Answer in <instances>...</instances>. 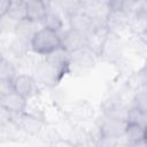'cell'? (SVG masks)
Returning <instances> with one entry per match:
<instances>
[{"mask_svg":"<svg viewBox=\"0 0 147 147\" xmlns=\"http://www.w3.org/2000/svg\"><path fill=\"white\" fill-rule=\"evenodd\" d=\"M31 49L39 55L47 56L62 47L60 33L47 28H40L30 42Z\"/></svg>","mask_w":147,"mask_h":147,"instance_id":"cell-1","label":"cell"},{"mask_svg":"<svg viewBox=\"0 0 147 147\" xmlns=\"http://www.w3.org/2000/svg\"><path fill=\"white\" fill-rule=\"evenodd\" d=\"M65 74H68V72L57 68L56 65H54L53 63H51L46 60H44L42 62H40L37 65L36 72H34L36 79L40 84H42L47 87L56 86L61 82V79L64 77Z\"/></svg>","mask_w":147,"mask_h":147,"instance_id":"cell-2","label":"cell"},{"mask_svg":"<svg viewBox=\"0 0 147 147\" xmlns=\"http://www.w3.org/2000/svg\"><path fill=\"white\" fill-rule=\"evenodd\" d=\"M123 53V41L118 33L110 32L107 34L99 56L108 62H116L121 59Z\"/></svg>","mask_w":147,"mask_h":147,"instance_id":"cell-3","label":"cell"},{"mask_svg":"<svg viewBox=\"0 0 147 147\" xmlns=\"http://www.w3.org/2000/svg\"><path fill=\"white\" fill-rule=\"evenodd\" d=\"M60 36H61L62 47L70 54L88 47V38L86 33L76 31L74 29H68Z\"/></svg>","mask_w":147,"mask_h":147,"instance_id":"cell-4","label":"cell"},{"mask_svg":"<svg viewBox=\"0 0 147 147\" xmlns=\"http://www.w3.org/2000/svg\"><path fill=\"white\" fill-rule=\"evenodd\" d=\"M132 16L122 8H109L106 17V26L110 32L118 33L126 28H130Z\"/></svg>","mask_w":147,"mask_h":147,"instance_id":"cell-5","label":"cell"},{"mask_svg":"<svg viewBox=\"0 0 147 147\" xmlns=\"http://www.w3.org/2000/svg\"><path fill=\"white\" fill-rule=\"evenodd\" d=\"M1 109L9 114H23L28 106V99L17 92H10L5 95H0Z\"/></svg>","mask_w":147,"mask_h":147,"instance_id":"cell-6","label":"cell"},{"mask_svg":"<svg viewBox=\"0 0 147 147\" xmlns=\"http://www.w3.org/2000/svg\"><path fill=\"white\" fill-rule=\"evenodd\" d=\"M96 124L100 126L102 137H108L113 139H119L125 136V129L127 122L124 121H118L114 118H109L103 115L101 121H98Z\"/></svg>","mask_w":147,"mask_h":147,"instance_id":"cell-7","label":"cell"},{"mask_svg":"<svg viewBox=\"0 0 147 147\" xmlns=\"http://www.w3.org/2000/svg\"><path fill=\"white\" fill-rule=\"evenodd\" d=\"M68 17H69L70 29H74L76 31H79V32H83V33H86V34L91 33L98 25H102V24L95 22L92 17H90L82 9L70 14Z\"/></svg>","mask_w":147,"mask_h":147,"instance_id":"cell-8","label":"cell"},{"mask_svg":"<svg viewBox=\"0 0 147 147\" xmlns=\"http://www.w3.org/2000/svg\"><path fill=\"white\" fill-rule=\"evenodd\" d=\"M38 24L37 22H32L30 20H23L16 23V25L14 26V32L15 36L17 38L18 41H21L22 44H29L31 42L33 36L39 31L38 29Z\"/></svg>","mask_w":147,"mask_h":147,"instance_id":"cell-9","label":"cell"},{"mask_svg":"<svg viewBox=\"0 0 147 147\" xmlns=\"http://www.w3.org/2000/svg\"><path fill=\"white\" fill-rule=\"evenodd\" d=\"M48 11V5L45 1H39V0H28L26 1V18L41 23Z\"/></svg>","mask_w":147,"mask_h":147,"instance_id":"cell-10","label":"cell"},{"mask_svg":"<svg viewBox=\"0 0 147 147\" xmlns=\"http://www.w3.org/2000/svg\"><path fill=\"white\" fill-rule=\"evenodd\" d=\"M16 125L18 127H21L28 134L34 136V134L39 133V131L41 130L42 121L39 117H37V115L23 113V114H20V119L16 123Z\"/></svg>","mask_w":147,"mask_h":147,"instance_id":"cell-11","label":"cell"},{"mask_svg":"<svg viewBox=\"0 0 147 147\" xmlns=\"http://www.w3.org/2000/svg\"><path fill=\"white\" fill-rule=\"evenodd\" d=\"M94 53L88 48H83L78 52L71 54V65H75L79 69H91L95 64Z\"/></svg>","mask_w":147,"mask_h":147,"instance_id":"cell-12","label":"cell"},{"mask_svg":"<svg viewBox=\"0 0 147 147\" xmlns=\"http://www.w3.org/2000/svg\"><path fill=\"white\" fill-rule=\"evenodd\" d=\"M109 33V30L107 29V26L105 24L102 25H98L91 33L87 34L88 38V48L95 54L99 55L100 51L102 48V45L105 42V39L107 37V34Z\"/></svg>","mask_w":147,"mask_h":147,"instance_id":"cell-13","label":"cell"},{"mask_svg":"<svg viewBox=\"0 0 147 147\" xmlns=\"http://www.w3.org/2000/svg\"><path fill=\"white\" fill-rule=\"evenodd\" d=\"M45 60L53 63L54 65H56L57 68L69 72L70 71V67H71V54L69 52H67L63 47L56 49L55 52H53L52 54L45 56Z\"/></svg>","mask_w":147,"mask_h":147,"instance_id":"cell-14","label":"cell"},{"mask_svg":"<svg viewBox=\"0 0 147 147\" xmlns=\"http://www.w3.org/2000/svg\"><path fill=\"white\" fill-rule=\"evenodd\" d=\"M13 84H14V91L17 92L18 94L25 96L26 99L32 95L34 82L31 76L25 75V74L17 75L13 79Z\"/></svg>","mask_w":147,"mask_h":147,"instance_id":"cell-15","label":"cell"},{"mask_svg":"<svg viewBox=\"0 0 147 147\" xmlns=\"http://www.w3.org/2000/svg\"><path fill=\"white\" fill-rule=\"evenodd\" d=\"M47 5H48V2H47ZM42 26L60 33L61 30L63 29V20H62V16L60 15L59 10L48 7V11L42 21Z\"/></svg>","mask_w":147,"mask_h":147,"instance_id":"cell-16","label":"cell"},{"mask_svg":"<svg viewBox=\"0 0 147 147\" xmlns=\"http://www.w3.org/2000/svg\"><path fill=\"white\" fill-rule=\"evenodd\" d=\"M7 17L15 23L26 20V1H22V0L11 1Z\"/></svg>","mask_w":147,"mask_h":147,"instance_id":"cell-17","label":"cell"},{"mask_svg":"<svg viewBox=\"0 0 147 147\" xmlns=\"http://www.w3.org/2000/svg\"><path fill=\"white\" fill-rule=\"evenodd\" d=\"M144 132H145V129L139 124L133 122H127L124 138L132 144H139L144 141Z\"/></svg>","mask_w":147,"mask_h":147,"instance_id":"cell-18","label":"cell"},{"mask_svg":"<svg viewBox=\"0 0 147 147\" xmlns=\"http://www.w3.org/2000/svg\"><path fill=\"white\" fill-rule=\"evenodd\" d=\"M127 122H133L142 126L144 129L147 127V110L140 109L136 106L130 107L129 110V121Z\"/></svg>","mask_w":147,"mask_h":147,"instance_id":"cell-19","label":"cell"},{"mask_svg":"<svg viewBox=\"0 0 147 147\" xmlns=\"http://www.w3.org/2000/svg\"><path fill=\"white\" fill-rule=\"evenodd\" d=\"M16 76V69L14 64L2 56L0 62V79H14Z\"/></svg>","mask_w":147,"mask_h":147,"instance_id":"cell-20","label":"cell"},{"mask_svg":"<svg viewBox=\"0 0 147 147\" xmlns=\"http://www.w3.org/2000/svg\"><path fill=\"white\" fill-rule=\"evenodd\" d=\"M0 95L8 94L10 92H14V84L13 79H0Z\"/></svg>","mask_w":147,"mask_h":147,"instance_id":"cell-21","label":"cell"},{"mask_svg":"<svg viewBox=\"0 0 147 147\" xmlns=\"http://www.w3.org/2000/svg\"><path fill=\"white\" fill-rule=\"evenodd\" d=\"M51 147H75V144L71 142L68 139H63V138H59L55 141H53L51 145Z\"/></svg>","mask_w":147,"mask_h":147,"instance_id":"cell-22","label":"cell"},{"mask_svg":"<svg viewBox=\"0 0 147 147\" xmlns=\"http://www.w3.org/2000/svg\"><path fill=\"white\" fill-rule=\"evenodd\" d=\"M11 5V0H1L0 1V17L3 18L8 15L9 8Z\"/></svg>","mask_w":147,"mask_h":147,"instance_id":"cell-23","label":"cell"},{"mask_svg":"<svg viewBox=\"0 0 147 147\" xmlns=\"http://www.w3.org/2000/svg\"><path fill=\"white\" fill-rule=\"evenodd\" d=\"M75 147H88V145L85 141H78V142H75Z\"/></svg>","mask_w":147,"mask_h":147,"instance_id":"cell-24","label":"cell"},{"mask_svg":"<svg viewBox=\"0 0 147 147\" xmlns=\"http://www.w3.org/2000/svg\"><path fill=\"white\" fill-rule=\"evenodd\" d=\"M142 74H144V76H145V78H146V80H147V60H146V63H145V65H144V68H142Z\"/></svg>","mask_w":147,"mask_h":147,"instance_id":"cell-25","label":"cell"},{"mask_svg":"<svg viewBox=\"0 0 147 147\" xmlns=\"http://www.w3.org/2000/svg\"><path fill=\"white\" fill-rule=\"evenodd\" d=\"M144 142L147 144V127L145 129V132H144Z\"/></svg>","mask_w":147,"mask_h":147,"instance_id":"cell-26","label":"cell"},{"mask_svg":"<svg viewBox=\"0 0 147 147\" xmlns=\"http://www.w3.org/2000/svg\"><path fill=\"white\" fill-rule=\"evenodd\" d=\"M48 147H51V146H48Z\"/></svg>","mask_w":147,"mask_h":147,"instance_id":"cell-27","label":"cell"}]
</instances>
